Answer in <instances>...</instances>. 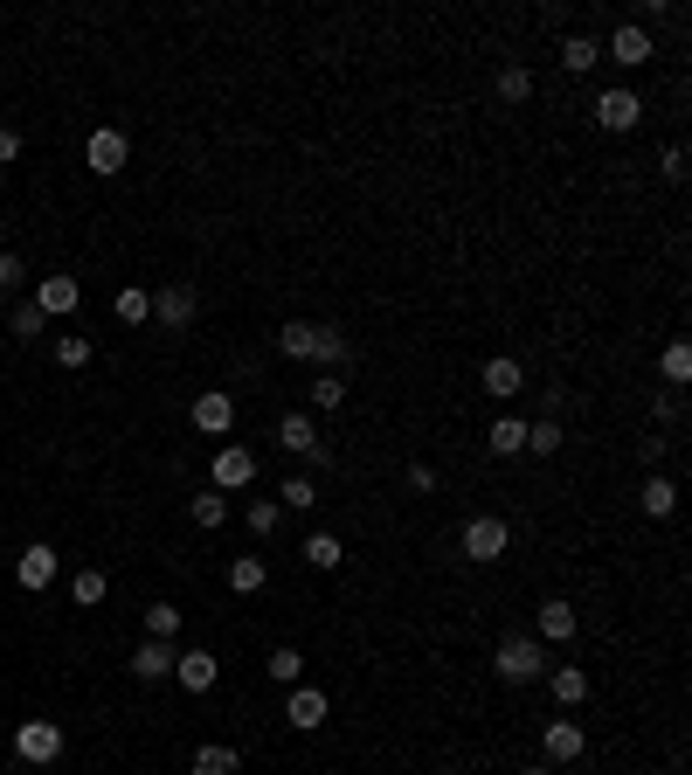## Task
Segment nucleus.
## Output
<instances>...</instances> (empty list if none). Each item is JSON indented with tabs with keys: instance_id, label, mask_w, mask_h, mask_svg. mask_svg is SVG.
<instances>
[{
	"instance_id": "nucleus-1",
	"label": "nucleus",
	"mask_w": 692,
	"mask_h": 775,
	"mask_svg": "<svg viewBox=\"0 0 692 775\" xmlns=\"http://www.w3.org/2000/svg\"><path fill=\"white\" fill-rule=\"evenodd\" d=\"M277 347H285L291 360H319L326 374H340L353 347H347V332L340 326H312V319H291V326H277Z\"/></svg>"
},
{
	"instance_id": "nucleus-2",
	"label": "nucleus",
	"mask_w": 692,
	"mask_h": 775,
	"mask_svg": "<svg viewBox=\"0 0 692 775\" xmlns=\"http://www.w3.org/2000/svg\"><path fill=\"white\" fill-rule=\"evenodd\" d=\"M492 671H499L505 686H533V679H541V671H547V651H541V637L512 630V637L499 644V651H492Z\"/></svg>"
},
{
	"instance_id": "nucleus-3",
	"label": "nucleus",
	"mask_w": 692,
	"mask_h": 775,
	"mask_svg": "<svg viewBox=\"0 0 692 775\" xmlns=\"http://www.w3.org/2000/svg\"><path fill=\"white\" fill-rule=\"evenodd\" d=\"M14 755L35 762V768H49V762L63 755V728H56V720H21V728H14Z\"/></svg>"
},
{
	"instance_id": "nucleus-4",
	"label": "nucleus",
	"mask_w": 692,
	"mask_h": 775,
	"mask_svg": "<svg viewBox=\"0 0 692 775\" xmlns=\"http://www.w3.org/2000/svg\"><path fill=\"white\" fill-rule=\"evenodd\" d=\"M512 548V527L492 520V512H478V520H465V561H499Z\"/></svg>"
},
{
	"instance_id": "nucleus-5",
	"label": "nucleus",
	"mask_w": 692,
	"mask_h": 775,
	"mask_svg": "<svg viewBox=\"0 0 692 775\" xmlns=\"http://www.w3.org/2000/svg\"><path fill=\"white\" fill-rule=\"evenodd\" d=\"M277 444H285L298 464H326V444H319V423L305 416V408H291L285 423H277Z\"/></svg>"
},
{
	"instance_id": "nucleus-6",
	"label": "nucleus",
	"mask_w": 692,
	"mask_h": 775,
	"mask_svg": "<svg viewBox=\"0 0 692 775\" xmlns=\"http://www.w3.org/2000/svg\"><path fill=\"white\" fill-rule=\"evenodd\" d=\"M201 312V298H194V284H167V291H152V319H160L167 332H188Z\"/></svg>"
},
{
	"instance_id": "nucleus-7",
	"label": "nucleus",
	"mask_w": 692,
	"mask_h": 775,
	"mask_svg": "<svg viewBox=\"0 0 692 775\" xmlns=\"http://www.w3.org/2000/svg\"><path fill=\"white\" fill-rule=\"evenodd\" d=\"M637 118H645V97H637V91H624V84H617V91H603V97H596V125H603V132H630Z\"/></svg>"
},
{
	"instance_id": "nucleus-8",
	"label": "nucleus",
	"mask_w": 692,
	"mask_h": 775,
	"mask_svg": "<svg viewBox=\"0 0 692 775\" xmlns=\"http://www.w3.org/2000/svg\"><path fill=\"white\" fill-rule=\"evenodd\" d=\"M84 160L97 167V173H125V160H132V146H125V132H111V125H97V132L84 139Z\"/></svg>"
},
{
	"instance_id": "nucleus-9",
	"label": "nucleus",
	"mask_w": 692,
	"mask_h": 775,
	"mask_svg": "<svg viewBox=\"0 0 692 775\" xmlns=\"http://www.w3.org/2000/svg\"><path fill=\"white\" fill-rule=\"evenodd\" d=\"M603 56H609V63H624V70H645V63L658 56V49H651V29H637V21H624V29L609 35V49H603Z\"/></svg>"
},
{
	"instance_id": "nucleus-10",
	"label": "nucleus",
	"mask_w": 692,
	"mask_h": 775,
	"mask_svg": "<svg viewBox=\"0 0 692 775\" xmlns=\"http://www.w3.org/2000/svg\"><path fill=\"white\" fill-rule=\"evenodd\" d=\"M249 478H256V450L222 444V450H215V492H243Z\"/></svg>"
},
{
	"instance_id": "nucleus-11",
	"label": "nucleus",
	"mask_w": 692,
	"mask_h": 775,
	"mask_svg": "<svg viewBox=\"0 0 692 775\" xmlns=\"http://www.w3.org/2000/svg\"><path fill=\"white\" fill-rule=\"evenodd\" d=\"M188 416H194V429H201V436H228V423H236V402H228L222 388H209V395H194Z\"/></svg>"
},
{
	"instance_id": "nucleus-12",
	"label": "nucleus",
	"mask_w": 692,
	"mask_h": 775,
	"mask_svg": "<svg viewBox=\"0 0 692 775\" xmlns=\"http://www.w3.org/2000/svg\"><path fill=\"white\" fill-rule=\"evenodd\" d=\"M332 707H326V692L319 686H291V700H285V720L298 734H319V720H326Z\"/></svg>"
},
{
	"instance_id": "nucleus-13",
	"label": "nucleus",
	"mask_w": 692,
	"mask_h": 775,
	"mask_svg": "<svg viewBox=\"0 0 692 775\" xmlns=\"http://www.w3.org/2000/svg\"><path fill=\"white\" fill-rule=\"evenodd\" d=\"M35 305H42V319H63V312L84 305V284H76V277H42L35 284Z\"/></svg>"
},
{
	"instance_id": "nucleus-14",
	"label": "nucleus",
	"mask_w": 692,
	"mask_h": 775,
	"mask_svg": "<svg viewBox=\"0 0 692 775\" xmlns=\"http://www.w3.org/2000/svg\"><path fill=\"white\" fill-rule=\"evenodd\" d=\"M56 548H42V540H35V548H21V561H14V582L21 588H49V582H56Z\"/></svg>"
},
{
	"instance_id": "nucleus-15",
	"label": "nucleus",
	"mask_w": 692,
	"mask_h": 775,
	"mask_svg": "<svg viewBox=\"0 0 692 775\" xmlns=\"http://www.w3.org/2000/svg\"><path fill=\"white\" fill-rule=\"evenodd\" d=\"M173 658H181V651H173L167 637H146L139 651H132V679H146V686L152 679H173Z\"/></svg>"
},
{
	"instance_id": "nucleus-16",
	"label": "nucleus",
	"mask_w": 692,
	"mask_h": 775,
	"mask_svg": "<svg viewBox=\"0 0 692 775\" xmlns=\"http://www.w3.org/2000/svg\"><path fill=\"white\" fill-rule=\"evenodd\" d=\"M582 747H588V734L575 728V720H547V728H541V755L547 762H575Z\"/></svg>"
},
{
	"instance_id": "nucleus-17",
	"label": "nucleus",
	"mask_w": 692,
	"mask_h": 775,
	"mask_svg": "<svg viewBox=\"0 0 692 775\" xmlns=\"http://www.w3.org/2000/svg\"><path fill=\"white\" fill-rule=\"evenodd\" d=\"M173 679H181L188 692H209L222 679V665H215V651H181V658H173Z\"/></svg>"
},
{
	"instance_id": "nucleus-18",
	"label": "nucleus",
	"mask_w": 692,
	"mask_h": 775,
	"mask_svg": "<svg viewBox=\"0 0 692 775\" xmlns=\"http://www.w3.org/2000/svg\"><path fill=\"white\" fill-rule=\"evenodd\" d=\"M520 388H526V374H520V360H485V395H492V402H512V395H520Z\"/></svg>"
},
{
	"instance_id": "nucleus-19",
	"label": "nucleus",
	"mask_w": 692,
	"mask_h": 775,
	"mask_svg": "<svg viewBox=\"0 0 692 775\" xmlns=\"http://www.w3.org/2000/svg\"><path fill=\"white\" fill-rule=\"evenodd\" d=\"M575 630H582L575 603H541V644H568Z\"/></svg>"
},
{
	"instance_id": "nucleus-20",
	"label": "nucleus",
	"mask_w": 692,
	"mask_h": 775,
	"mask_svg": "<svg viewBox=\"0 0 692 775\" xmlns=\"http://www.w3.org/2000/svg\"><path fill=\"white\" fill-rule=\"evenodd\" d=\"M547 686H554L561 707H582V700H588V671H582V665H547Z\"/></svg>"
},
{
	"instance_id": "nucleus-21",
	"label": "nucleus",
	"mask_w": 692,
	"mask_h": 775,
	"mask_svg": "<svg viewBox=\"0 0 692 775\" xmlns=\"http://www.w3.org/2000/svg\"><path fill=\"white\" fill-rule=\"evenodd\" d=\"M485 450H492V457H520L526 450V423L520 416H499L492 429H485Z\"/></svg>"
},
{
	"instance_id": "nucleus-22",
	"label": "nucleus",
	"mask_w": 692,
	"mask_h": 775,
	"mask_svg": "<svg viewBox=\"0 0 692 775\" xmlns=\"http://www.w3.org/2000/svg\"><path fill=\"white\" fill-rule=\"evenodd\" d=\"M645 512H651V520H672V512H679V485L664 478V471L645 478Z\"/></svg>"
},
{
	"instance_id": "nucleus-23",
	"label": "nucleus",
	"mask_w": 692,
	"mask_h": 775,
	"mask_svg": "<svg viewBox=\"0 0 692 775\" xmlns=\"http://www.w3.org/2000/svg\"><path fill=\"white\" fill-rule=\"evenodd\" d=\"M270 582V567H264V554H236V567H228V588L236 596H256V588Z\"/></svg>"
},
{
	"instance_id": "nucleus-24",
	"label": "nucleus",
	"mask_w": 692,
	"mask_h": 775,
	"mask_svg": "<svg viewBox=\"0 0 692 775\" xmlns=\"http://www.w3.org/2000/svg\"><path fill=\"white\" fill-rule=\"evenodd\" d=\"M596 56H603L596 35H568V42H561V70H568V76H588V70H596Z\"/></svg>"
},
{
	"instance_id": "nucleus-25",
	"label": "nucleus",
	"mask_w": 692,
	"mask_h": 775,
	"mask_svg": "<svg viewBox=\"0 0 692 775\" xmlns=\"http://www.w3.org/2000/svg\"><path fill=\"white\" fill-rule=\"evenodd\" d=\"M305 561H312V567H319V575H332V567H340V561H347V548H340V533H312V540H305Z\"/></svg>"
},
{
	"instance_id": "nucleus-26",
	"label": "nucleus",
	"mask_w": 692,
	"mask_h": 775,
	"mask_svg": "<svg viewBox=\"0 0 692 775\" xmlns=\"http://www.w3.org/2000/svg\"><path fill=\"white\" fill-rule=\"evenodd\" d=\"M188 775H236V747H222V741L194 747V768H188Z\"/></svg>"
},
{
	"instance_id": "nucleus-27",
	"label": "nucleus",
	"mask_w": 692,
	"mask_h": 775,
	"mask_svg": "<svg viewBox=\"0 0 692 775\" xmlns=\"http://www.w3.org/2000/svg\"><path fill=\"white\" fill-rule=\"evenodd\" d=\"M264 671H270V679H277V686H305V651H291V644H277V651H270V665H264Z\"/></svg>"
},
{
	"instance_id": "nucleus-28",
	"label": "nucleus",
	"mask_w": 692,
	"mask_h": 775,
	"mask_svg": "<svg viewBox=\"0 0 692 775\" xmlns=\"http://www.w3.org/2000/svg\"><path fill=\"white\" fill-rule=\"evenodd\" d=\"M243 520H249V533H256V540H270V533H277V520H285V506H277V499H249V506H243Z\"/></svg>"
},
{
	"instance_id": "nucleus-29",
	"label": "nucleus",
	"mask_w": 692,
	"mask_h": 775,
	"mask_svg": "<svg viewBox=\"0 0 692 775\" xmlns=\"http://www.w3.org/2000/svg\"><path fill=\"white\" fill-rule=\"evenodd\" d=\"M188 512H194V527H209V533H215V527L228 520V499H222L215 485H209V492H201V499H188Z\"/></svg>"
},
{
	"instance_id": "nucleus-30",
	"label": "nucleus",
	"mask_w": 692,
	"mask_h": 775,
	"mask_svg": "<svg viewBox=\"0 0 692 775\" xmlns=\"http://www.w3.org/2000/svg\"><path fill=\"white\" fill-rule=\"evenodd\" d=\"M70 596H76V603H84V609H91V603H105V596H111V582H105V567H84V575H76V582H70Z\"/></svg>"
},
{
	"instance_id": "nucleus-31",
	"label": "nucleus",
	"mask_w": 692,
	"mask_h": 775,
	"mask_svg": "<svg viewBox=\"0 0 692 775\" xmlns=\"http://www.w3.org/2000/svg\"><path fill=\"white\" fill-rule=\"evenodd\" d=\"M277 506H285V512H305V506H319V485L298 471V478H285V492H277Z\"/></svg>"
},
{
	"instance_id": "nucleus-32",
	"label": "nucleus",
	"mask_w": 692,
	"mask_h": 775,
	"mask_svg": "<svg viewBox=\"0 0 692 775\" xmlns=\"http://www.w3.org/2000/svg\"><path fill=\"white\" fill-rule=\"evenodd\" d=\"M658 374L672 381V388H685V381H692V347H679V340H672V347H664V360H658Z\"/></svg>"
},
{
	"instance_id": "nucleus-33",
	"label": "nucleus",
	"mask_w": 692,
	"mask_h": 775,
	"mask_svg": "<svg viewBox=\"0 0 692 775\" xmlns=\"http://www.w3.org/2000/svg\"><path fill=\"white\" fill-rule=\"evenodd\" d=\"M146 637H167V644H173V637H181V609H173V603H152V609H146Z\"/></svg>"
},
{
	"instance_id": "nucleus-34",
	"label": "nucleus",
	"mask_w": 692,
	"mask_h": 775,
	"mask_svg": "<svg viewBox=\"0 0 692 775\" xmlns=\"http://www.w3.org/2000/svg\"><path fill=\"white\" fill-rule=\"evenodd\" d=\"M118 319L125 326H146L152 319V291H139V284H132V291H118Z\"/></svg>"
},
{
	"instance_id": "nucleus-35",
	"label": "nucleus",
	"mask_w": 692,
	"mask_h": 775,
	"mask_svg": "<svg viewBox=\"0 0 692 775\" xmlns=\"http://www.w3.org/2000/svg\"><path fill=\"white\" fill-rule=\"evenodd\" d=\"M526 450H541V457H554V450H561V423H554V416H541V423H526Z\"/></svg>"
},
{
	"instance_id": "nucleus-36",
	"label": "nucleus",
	"mask_w": 692,
	"mask_h": 775,
	"mask_svg": "<svg viewBox=\"0 0 692 775\" xmlns=\"http://www.w3.org/2000/svg\"><path fill=\"white\" fill-rule=\"evenodd\" d=\"M8 326H14V340H42V305H35V298H29V305H14Z\"/></svg>"
},
{
	"instance_id": "nucleus-37",
	"label": "nucleus",
	"mask_w": 692,
	"mask_h": 775,
	"mask_svg": "<svg viewBox=\"0 0 692 775\" xmlns=\"http://www.w3.org/2000/svg\"><path fill=\"white\" fill-rule=\"evenodd\" d=\"M499 97H505V105H526V97H533V76H526V70H499Z\"/></svg>"
},
{
	"instance_id": "nucleus-38",
	"label": "nucleus",
	"mask_w": 692,
	"mask_h": 775,
	"mask_svg": "<svg viewBox=\"0 0 692 775\" xmlns=\"http://www.w3.org/2000/svg\"><path fill=\"white\" fill-rule=\"evenodd\" d=\"M56 360H63V368H84V360H91V340H84V332H63V340H56Z\"/></svg>"
},
{
	"instance_id": "nucleus-39",
	"label": "nucleus",
	"mask_w": 692,
	"mask_h": 775,
	"mask_svg": "<svg viewBox=\"0 0 692 775\" xmlns=\"http://www.w3.org/2000/svg\"><path fill=\"white\" fill-rule=\"evenodd\" d=\"M312 402H319V408H340V402H347V381H340V374H319V381H312Z\"/></svg>"
},
{
	"instance_id": "nucleus-40",
	"label": "nucleus",
	"mask_w": 692,
	"mask_h": 775,
	"mask_svg": "<svg viewBox=\"0 0 692 775\" xmlns=\"http://www.w3.org/2000/svg\"><path fill=\"white\" fill-rule=\"evenodd\" d=\"M658 173H664V180H685V146H664V152H658Z\"/></svg>"
},
{
	"instance_id": "nucleus-41",
	"label": "nucleus",
	"mask_w": 692,
	"mask_h": 775,
	"mask_svg": "<svg viewBox=\"0 0 692 775\" xmlns=\"http://www.w3.org/2000/svg\"><path fill=\"white\" fill-rule=\"evenodd\" d=\"M21 277H29V270H21V256H14V250H0V291H14Z\"/></svg>"
},
{
	"instance_id": "nucleus-42",
	"label": "nucleus",
	"mask_w": 692,
	"mask_h": 775,
	"mask_svg": "<svg viewBox=\"0 0 692 775\" xmlns=\"http://www.w3.org/2000/svg\"><path fill=\"white\" fill-rule=\"evenodd\" d=\"M14 152H21V132H14V125H0V167H8Z\"/></svg>"
},
{
	"instance_id": "nucleus-43",
	"label": "nucleus",
	"mask_w": 692,
	"mask_h": 775,
	"mask_svg": "<svg viewBox=\"0 0 692 775\" xmlns=\"http://www.w3.org/2000/svg\"><path fill=\"white\" fill-rule=\"evenodd\" d=\"M0 319H8V291H0Z\"/></svg>"
},
{
	"instance_id": "nucleus-44",
	"label": "nucleus",
	"mask_w": 692,
	"mask_h": 775,
	"mask_svg": "<svg viewBox=\"0 0 692 775\" xmlns=\"http://www.w3.org/2000/svg\"><path fill=\"white\" fill-rule=\"evenodd\" d=\"M520 775H541V768H520Z\"/></svg>"
},
{
	"instance_id": "nucleus-45",
	"label": "nucleus",
	"mask_w": 692,
	"mask_h": 775,
	"mask_svg": "<svg viewBox=\"0 0 692 775\" xmlns=\"http://www.w3.org/2000/svg\"><path fill=\"white\" fill-rule=\"evenodd\" d=\"M0 188H8V173H0Z\"/></svg>"
}]
</instances>
